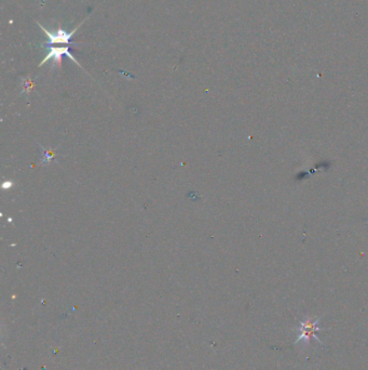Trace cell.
Masks as SVG:
<instances>
[{"label": "cell", "mask_w": 368, "mask_h": 370, "mask_svg": "<svg viewBox=\"0 0 368 370\" xmlns=\"http://www.w3.org/2000/svg\"><path fill=\"white\" fill-rule=\"evenodd\" d=\"M319 322H320V320H318V318L314 321H311L310 318H307V320H305V321L299 322V324H300V327H299L300 334L298 335L297 340H296L295 343H297L301 340H305L309 343V342H310L311 338H314L315 340H318L321 343V341L318 339V337H317V331H319L321 329Z\"/></svg>", "instance_id": "cell-1"}, {"label": "cell", "mask_w": 368, "mask_h": 370, "mask_svg": "<svg viewBox=\"0 0 368 370\" xmlns=\"http://www.w3.org/2000/svg\"><path fill=\"white\" fill-rule=\"evenodd\" d=\"M39 26L42 28V30L47 34V36L49 37V44H54V43H68L70 41V38L71 36L74 35V32L78 29V28H75L71 32H66L64 31L63 29H58L56 34H51V32H49L47 29L42 27V25L39 24Z\"/></svg>", "instance_id": "cell-2"}, {"label": "cell", "mask_w": 368, "mask_h": 370, "mask_svg": "<svg viewBox=\"0 0 368 370\" xmlns=\"http://www.w3.org/2000/svg\"><path fill=\"white\" fill-rule=\"evenodd\" d=\"M63 54H66V55L69 56V57L71 58V60H73L75 63H77V64L79 65V63L75 60V57L70 54V52H69V47H63V48H60V47H58V48L51 47V48H50V51H49V54L44 57V60L41 61V63L39 64V66H41V65H42L43 63L48 62V61L50 60V58H52V57L54 58L55 62L58 63V65H61V62H62V55H63Z\"/></svg>", "instance_id": "cell-3"}]
</instances>
